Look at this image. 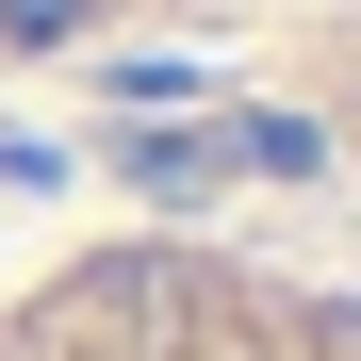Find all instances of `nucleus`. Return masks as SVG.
Returning a JSON list of instances; mask_svg holds the SVG:
<instances>
[{"mask_svg":"<svg viewBox=\"0 0 361 361\" xmlns=\"http://www.w3.org/2000/svg\"><path fill=\"white\" fill-rule=\"evenodd\" d=\"M115 164H132L148 197H214V180H230V132H115Z\"/></svg>","mask_w":361,"mask_h":361,"instance_id":"f257e3e1","label":"nucleus"},{"mask_svg":"<svg viewBox=\"0 0 361 361\" xmlns=\"http://www.w3.org/2000/svg\"><path fill=\"white\" fill-rule=\"evenodd\" d=\"M230 164H263V180H329V132H312V115H247Z\"/></svg>","mask_w":361,"mask_h":361,"instance_id":"f03ea898","label":"nucleus"},{"mask_svg":"<svg viewBox=\"0 0 361 361\" xmlns=\"http://www.w3.org/2000/svg\"><path fill=\"white\" fill-rule=\"evenodd\" d=\"M66 33H99V0H0V49H66Z\"/></svg>","mask_w":361,"mask_h":361,"instance_id":"7ed1b4c3","label":"nucleus"}]
</instances>
